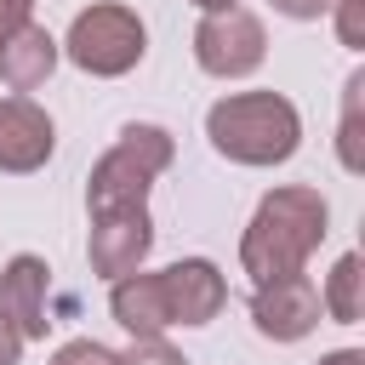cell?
I'll use <instances>...</instances> for the list:
<instances>
[{
  "label": "cell",
  "mask_w": 365,
  "mask_h": 365,
  "mask_svg": "<svg viewBox=\"0 0 365 365\" xmlns=\"http://www.w3.org/2000/svg\"><path fill=\"white\" fill-rule=\"evenodd\" d=\"M325 234H331V205L319 188H302V182L268 188L240 234V268L251 274V285L302 274V262L319 251Z\"/></svg>",
  "instance_id": "1"
},
{
  "label": "cell",
  "mask_w": 365,
  "mask_h": 365,
  "mask_svg": "<svg viewBox=\"0 0 365 365\" xmlns=\"http://www.w3.org/2000/svg\"><path fill=\"white\" fill-rule=\"evenodd\" d=\"M205 137L234 165H285L302 148V114L279 91H234L205 108Z\"/></svg>",
  "instance_id": "2"
},
{
  "label": "cell",
  "mask_w": 365,
  "mask_h": 365,
  "mask_svg": "<svg viewBox=\"0 0 365 365\" xmlns=\"http://www.w3.org/2000/svg\"><path fill=\"white\" fill-rule=\"evenodd\" d=\"M171 160H177V143H171L165 125H143V120L125 125L114 137V148L86 177V211L103 217V211H137V205H148V188H154V177Z\"/></svg>",
  "instance_id": "3"
},
{
  "label": "cell",
  "mask_w": 365,
  "mask_h": 365,
  "mask_svg": "<svg viewBox=\"0 0 365 365\" xmlns=\"http://www.w3.org/2000/svg\"><path fill=\"white\" fill-rule=\"evenodd\" d=\"M57 46H63V57H68L74 68H86V74H97V80H120V74H131V68L143 63L148 29H143V17H137L131 6L103 0V6H86Z\"/></svg>",
  "instance_id": "4"
},
{
  "label": "cell",
  "mask_w": 365,
  "mask_h": 365,
  "mask_svg": "<svg viewBox=\"0 0 365 365\" xmlns=\"http://www.w3.org/2000/svg\"><path fill=\"white\" fill-rule=\"evenodd\" d=\"M268 57V29L257 11L245 6H228V11H205L200 29H194V63L211 74V80H245L257 74Z\"/></svg>",
  "instance_id": "5"
},
{
  "label": "cell",
  "mask_w": 365,
  "mask_h": 365,
  "mask_svg": "<svg viewBox=\"0 0 365 365\" xmlns=\"http://www.w3.org/2000/svg\"><path fill=\"white\" fill-rule=\"evenodd\" d=\"M319 291L308 274H285V279H268L251 291V325L257 336L268 342H302L314 325H319Z\"/></svg>",
  "instance_id": "6"
},
{
  "label": "cell",
  "mask_w": 365,
  "mask_h": 365,
  "mask_svg": "<svg viewBox=\"0 0 365 365\" xmlns=\"http://www.w3.org/2000/svg\"><path fill=\"white\" fill-rule=\"evenodd\" d=\"M148 251H154V222H148V205L91 217L86 257H91V274H103L108 285H114V279H125V274H137Z\"/></svg>",
  "instance_id": "7"
},
{
  "label": "cell",
  "mask_w": 365,
  "mask_h": 365,
  "mask_svg": "<svg viewBox=\"0 0 365 365\" xmlns=\"http://www.w3.org/2000/svg\"><path fill=\"white\" fill-rule=\"evenodd\" d=\"M160 285H165L171 325H211L228 302V279L211 257H182V262L160 268Z\"/></svg>",
  "instance_id": "8"
},
{
  "label": "cell",
  "mask_w": 365,
  "mask_h": 365,
  "mask_svg": "<svg viewBox=\"0 0 365 365\" xmlns=\"http://www.w3.org/2000/svg\"><path fill=\"white\" fill-rule=\"evenodd\" d=\"M57 148V125L34 97H0V171L29 177L51 160Z\"/></svg>",
  "instance_id": "9"
},
{
  "label": "cell",
  "mask_w": 365,
  "mask_h": 365,
  "mask_svg": "<svg viewBox=\"0 0 365 365\" xmlns=\"http://www.w3.org/2000/svg\"><path fill=\"white\" fill-rule=\"evenodd\" d=\"M46 291H51V268H46V257L17 251V257L0 268V314L17 325L23 342H40V336L51 331V319H46Z\"/></svg>",
  "instance_id": "10"
},
{
  "label": "cell",
  "mask_w": 365,
  "mask_h": 365,
  "mask_svg": "<svg viewBox=\"0 0 365 365\" xmlns=\"http://www.w3.org/2000/svg\"><path fill=\"white\" fill-rule=\"evenodd\" d=\"M108 314H114V325L131 331V336H165V331H171V314H165L160 268H154V274L137 268V274L114 279V291H108Z\"/></svg>",
  "instance_id": "11"
},
{
  "label": "cell",
  "mask_w": 365,
  "mask_h": 365,
  "mask_svg": "<svg viewBox=\"0 0 365 365\" xmlns=\"http://www.w3.org/2000/svg\"><path fill=\"white\" fill-rule=\"evenodd\" d=\"M57 57H63V46L51 40V29H40V23L29 17V23L0 46V80L23 97V91H34V86H46V80H51Z\"/></svg>",
  "instance_id": "12"
},
{
  "label": "cell",
  "mask_w": 365,
  "mask_h": 365,
  "mask_svg": "<svg viewBox=\"0 0 365 365\" xmlns=\"http://www.w3.org/2000/svg\"><path fill=\"white\" fill-rule=\"evenodd\" d=\"M319 308H325L336 325H354V319L365 314V262H359V251L336 257V268H331V279H325V291H319Z\"/></svg>",
  "instance_id": "13"
},
{
  "label": "cell",
  "mask_w": 365,
  "mask_h": 365,
  "mask_svg": "<svg viewBox=\"0 0 365 365\" xmlns=\"http://www.w3.org/2000/svg\"><path fill=\"white\" fill-rule=\"evenodd\" d=\"M336 160L342 171H365V68L348 74L342 86V125H336Z\"/></svg>",
  "instance_id": "14"
},
{
  "label": "cell",
  "mask_w": 365,
  "mask_h": 365,
  "mask_svg": "<svg viewBox=\"0 0 365 365\" xmlns=\"http://www.w3.org/2000/svg\"><path fill=\"white\" fill-rule=\"evenodd\" d=\"M120 365H188L165 336H131V348L120 354Z\"/></svg>",
  "instance_id": "15"
},
{
  "label": "cell",
  "mask_w": 365,
  "mask_h": 365,
  "mask_svg": "<svg viewBox=\"0 0 365 365\" xmlns=\"http://www.w3.org/2000/svg\"><path fill=\"white\" fill-rule=\"evenodd\" d=\"M51 365H120V354L103 348V342H91V336H74V342H63L51 354Z\"/></svg>",
  "instance_id": "16"
},
{
  "label": "cell",
  "mask_w": 365,
  "mask_h": 365,
  "mask_svg": "<svg viewBox=\"0 0 365 365\" xmlns=\"http://www.w3.org/2000/svg\"><path fill=\"white\" fill-rule=\"evenodd\" d=\"M336 40L348 51H365V0H336Z\"/></svg>",
  "instance_id": "17"
},
{
  "label": "cell",
  "mask_w": 365,
  "mask_h": 365,
  "mask_svg": "<svg viewBox=\"0 0 365 365\" xmlns=\"http://www.w3.org/2000/svg\"><path fill=\"white\" fill-rule=\"evenodd\" d=\"M336 0H274V11L279 17H291V23H314V17H325Z\"/></svg>",
  "instance_id": "18"
},
{
  "label": "cell",
  "mask_w": 365,
  "mask_h": 365,
  "mask_svg": "<svg viewBox=\"0 0 365 365\" xmlns=\"http://www.w3.org/2000/svg\"><path fill=\"white\" fill-rule=\"evenodd\" d=\"M29 17H34V0H0V46H6Z\"/></svg>",
  "instance_id": "19"
},
{
  "label": "cell",
  "mask_w": 365,
  "mask_h": 365,
  "mask_svg": "<svg viewBox=\"0 0 365 365\" xmlns=\"http://www.w3.org/2000/svg\"><path fill=\"white\" fill-rule=\"evenodd\" d=\"M0 365H23V336L6 314H0Z\"/></svg>",
  "instance_id": "20"
},
{
  "label": "cell",
  "mask_w": 365,
  "mask_h": 365,
  "mask_svg": "<svg viewBox=\"0 0 365 365\" xmlns=\"http://www.w3.org/2000/svg\"><path fill=\"white\" fill-rule=\"evenodd\" d=\"M319 365H365V354H359V348H331Z\"/></svg>",
  "instance_id": "21"
},
{
  "label": "cell",
  "mask_w": 365,
  "mask_h": 365,
  "mask_svg": "<svg viewBox=\"0 0 365 365\" xmlns=\"http://www.w3.org/2000/svg\"><path fill=\"white\" fill-rule=\"evenodd\" d=\"M200 11H228V6H240V0H194Z\"/></svg>",
  "instance_id": "22"
}]
</instances>
